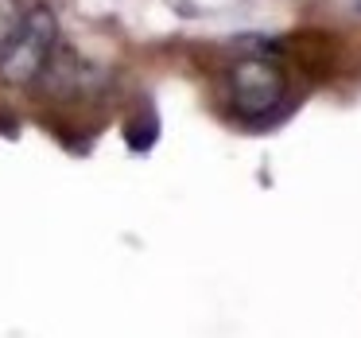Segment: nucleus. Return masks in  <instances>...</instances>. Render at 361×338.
Instances as JSON below:
<instances>
[{"label": "nucleus", "instance_id": "3", "mask_svg": "<svg viewBox=\"0 0 361 338\" xmlns=\"http://www.w3.org/2000/svg\"><path fill=\"white\" fill-rule=\"evenodd\" d=\"M35 86L51 90L55 97H82V94H94V90L102 86V71L59 43L51 63H47V71H43V78L35 82Z\"/></svg>", "mask_w": 361, "mask_h": 338}, {"label": "nucleus", "instance_id": "1", "mask_svg": "<svg viewBox=\"0 0 361 338\" xmlns=\"http://www.w3.org/2000/svg\"><path fill=\"white\" fill-rule=\"evenodd\" d=\"M226 97L249 125H272L291 109V74L280 51L252 47L226 66Z\"/></svg>", "mask_w": 361, "mask_h": 338}, {"label": "nucleus", "instance_id": "5", "mask_svg": "<svg viewBox=\"0 0 361 338\" xmlns=\"http://www.w3.org/2000/svg\"><path fill=\"white\" fill-rule=\"evenodd\" d=\"M20 20H24V0H0V51L16 35Z\"/></svg>", "mask_w": 361, "mask_h": 338}, {"label": "nucleus", "instance_id": "4", "mask_svg": "<svg viewBox=\"0 0 361 338\" xmlns=\"http://www.w3.org/2000/svg\"><path fill=\"white\" fill-rule=\"evenodd\" d=\"M156 136H159V117L152 109H140L136 117H128L125 140H128V148H133V152H148L152 144H156Z\"/></svg>", "mask_w": 361, "mask_h": 338}, {"label": "nucleus", "instance_id": "2", "mask_svg": "<svg viewBox=\"0 0 361 338\" xmlns=\"http://www.w3.org/2000/svg\"><path fill=\"white\" fill-rule=\"evenodd\" d=\"M59 47V16L47 4H27L16 35L0 51V82L12 90H32L43 78Z\"/></svg>", "mask_w": 361, "mask_h": 338}]
</instances>
